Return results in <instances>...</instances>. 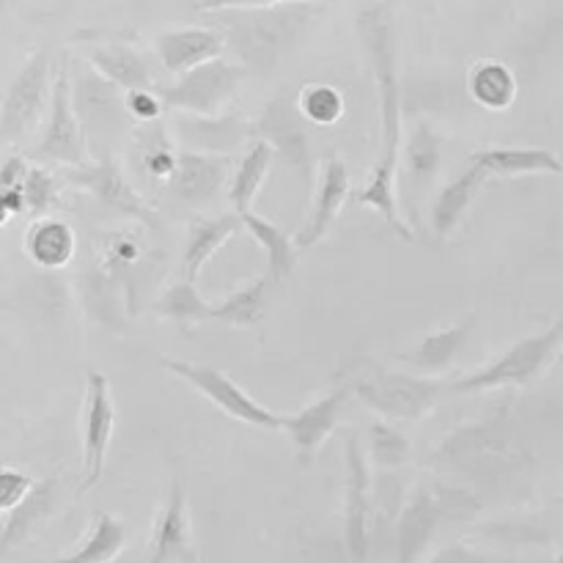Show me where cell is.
<instances>
[{"label":"cell","mask_w":563,"mask_h":563,"mask_svg":"<svg viewBox=\"0 0 563 563\" xmlns=\"http://www.w3.org/2000/svg\"><path fill=\"white\" fill-rule=\"evenodd\" d=\"M363 44L368 47L374 80L379 91V121H383V148H379L377 165L372 168L366 185L355 190V201L361 207L374 209L385 218L390 231L410 242V225L401 220L399 201H396V168H399V137H401V80L399 60H396V33L394 16L388 3L372 0L357 14Z\"/></svg>","instance_id":"cell-1"},{"label":"cell","mask_w":563,"mask_h":563,"mask_svg":"<svg viewBox=\"0 0 563 563\" xmlns=\"http://www.w3.org/2000/svg\"><path fill=\"white\" fill-rule=\"evenodd\" d=\"M322 3H280L267 9H223L218 14V31L225 47L236 49L242 69L267 75L286 53L306 36L317 22Z\"/></svg>","instance_id":"cell-2"},{"label":"cell","mask_w":563,"mask_h":563,"mask_svg":"<svg viewBox=\"0 0 563 563\" xmlns=\"http://www.w3.org/2000/svg\"><path fill=\"white\" fill-rule=\"evenodd\" d=\"M432 460L471 478H498L526 465L528 445L522 443L511 421L493 418L462 427L440 443Z\"/></svg>","instance_id":"cell-3"},{"label":"cell","mask_w":563,"mask_h":563,"mask_svg":"<svg viewBox=\"0 0 563 563\" xmlns=\"http://www.w3.org/2000/svg\"><path fill=\"white\" fill-rule=\"evenodd\" d=\"M563 350V322L555 319L550 330L528 339L517 341L515 346L495 357L478 372L467 374V377L456 379L449 385V390L456 394H482V390H498V388H522L531 385L533 379L542 377L555 361H559Z\"/></svg>","instance_id":"cell-4"},{"label":"cell","mask_w":563,"mask_h":563,"mask_svg":"<svg viewBox=\"0 0 563 563\" xmlns=\"http://www.w3.org/2000/svg\"><path fill=\"white\" fill-rule=\"evenodd\" d=\"M445 390L449 385L440 379L385 372L377 366L363 368L350 383V394H355L368 410H374L385 421H421L427 412L434 410Z\"/></svg>","instance_id":"cell-5"},{"label":"cell","mask_w":563,"mask_h":563,"mask_svg":"<svg viewBox=\"0 0 563 563\" xmlns=\"http://www.w3.org/2000/svg\"><path fill=\"white\" fill-rule=\"evenodd\" d=\"M71 102H75L77 121L82 126L88 157L91 154H102L99 163L102 159H115L113 146L126 132V119H130L119 88L91 69L88 75L80 77L77 91L71 88Z\"/></svg>","instance_id":"cell-6"},{"label":"cell","mask_w":563,"mask_h":563,"mask_svg":"<svg viewBox=\"0 0 563 563\" xmlns=\"http://www.w3.org/2000/svg\"><path fill=\"white\" fill-rule=\"evenodd\" d=\"M242 77H245V69L240 64H231L218 55L179 75L174 86L163 88L159 102L163 108L192 113L198 119H218L220 110L234 99Z\"/></svg>","instance_id":"cell-7"},{"label":"cell","mask_w":563,"mask_h":563,"mask_svg":"<svg viewBox=\"0 0 563 563\" xmlns=\"http://www.w3.org/2000/svg\"><path fill=\"white\" fill-rule=\"evenodd\" d=\"M49 71H53L49 49H36L16 71L0 102V148L25 141L36 130L49 102Z\"/></svg>","instance_id":"cell-8"},{"label":"cell","mask_w":563,"mask_h":563,"mask_svg":"<svg viewBox=\"0 0 563 563\" xmlns=\"http://www.w3.org/2000/svg\"><path fill=\"white\" fill-rule=\"evenodd\" d=\"M163 368H168L170 374H176L179 379H185L187 385L198 390L201 396H207L214 407L225 412L229 418H236V421L247 423V427L256 429H269V432H278L284 429V416L267 410L264 405H258L251 394L240 388L229 374H223L220 368L212 366H196V363L185 361H170V357H163Z\"/></svg>","instance_id":"cell-9"},{"label":"cell","mask_w":563,"mask_h":563,"mask_svg":"<svg viewBox=\"0 0 563 563\" xmlns=\"http://www.w3.org/2000/svg\"><path fill=\"white\" fill-rule=\"evenodd\" d=\"M36 159L69 165V168H80V165H88V159H91L88 157L86 137H82V126L77 121L75 102H71V80L66 60L60 64L53 91H49L47 126H44L42 143L36 148Z\"/></svg>","instance_id":"cell-10"},{"label":"cell","mask_w":563,"mask_h":563,"mask_svg":"<svg viewBox=\"0 0 563 563\" xmlns=\"http://www.w3.org/2000/svg\"><path fill=\"white\" fill-rule=\"evenodd\" d=\"M115 429V405L110 383L102 372L91 368L86 383V407H82V478L80 495L97 487L104 476L110 440Z\"/></svg>","instance_id":"cell-11"},{"label":"cell","mask_w":563,"mask_h":563,"mask_svg":"<svg viewBox=\"0 0 563 563\" xmlns=\"http://www.w3.org/2000/svg\"><path fill=\"white\" fill-rule=\"evenodd\" d=\"M467 495L462 489L451 493V489H418L416 498L405 506L399 520V531H396V559L399 563H418L432 544L434 533H438L440 522L451 515V509L460 511Z\"/></svg>","instance_id":"cell-12"},{"label":"cell","mask_w":563,"mask_h":563,"mask_svg":"<svg viewBox=\"0 0 563 563\" xmlns=\"http://www.w3.org/2000/svg\"><path fill=\"white\" fill-rule=\"evenodd\" d=\"M66 179L80 190L91 192L102 207L113 209V212L124 214V218L141 220V223L154 225L157 214L154 209L137 196L135 187L126 181L124 170H121L119 159H102V163H88L80 168H71Z\"/></svg>","instance_id":"cell-13"},{"label":"cell","mask_w":563,"mask_h":563,"mask_svg":"<svg viewBox=\"0 0 563 563\" xmlns=\"http://www.w3.org/2000/svg\"><path fill=\"white\" fill-rule=\"evenodd\" d=\"M346 399H350V385H339L319 401L302 407L300 412L284 416V432L295 443L297 460L311 462L317 451L328 443L330 434L339 429Z\"/></svg>","instance_id":"cell-14"},{"label":"cell","mask_w":563,"mask_h":563,"mask_svg":"<svg viewBox=\"0 0 563 563\" xmlns=\"http://www.w3.org/2000/svg\"><path fill=\"white\" fill-rule=\"evenodd\" d=\"M229 157H220L214 152H181L176 154L174 174L168 176L170 192L187 207H203L220 196L229 181Z\"/></svg>","instance_id":"cell-15"},{"label":"cell","mask_w":563,"mask_h":563,"mask_svg":"<svg viewBox=\"0 0 563 563\" xmlns=\"http://www.w3.org/2000/svg\"><path fill=\"white\" fill-rule=\"evenodd\" d=\"M368 473L366 454L357 438L346 440V548L352 563H368Z\"/></svg>","instance_id":"cell-16"},{"label":"cell","mask_w":563,"mask_h":563,"mask_svg":"<svg viewBox=\"0 0 563 563\" xmlns=\"http://www.w3.org/2000/svg\"><path fill=\"white\" fill-rule=\"evenodd\" d=\"M192 528H190V500H187L185 482L179 476L170 484L168 500L154 526L152 563H192Z\"/></svg>","instance_id":"cell-17"},{"label":"cell","mask_w":563,"mask_h":563,"mask_svg":"<svg viewBox=\"0 0 563 563\" xmlns=\"http://www.w3.org/2000/svg\"><path fill=\"white\" fill-rule=\"evenodd\" d=\"M346 198H350V168H346L344 159L333 152L328 157V163H324L322 181H319V190L317 196H313L311 214H308L306 225L297 231L295 245L313 247L319 240H324L330 225L335 223V218H339L341 209H344Z\"/></svg>","instance_id":"cell-18"},{"label":"cell","mask_w":563,"mask_h":563,"mask_svg":"<svg viewBox=\"0 0 563 563\" xmlns=\"http://www.w3.org/2000/svg\"><path fill=\"white\" fill-rule=\"evenodd\" d=\"M154 49L165 71L179 77L192 66L223 55L225 42L218 27H174V31L159 33Z\"/></svg>","instance_id":"cell-19"},{"label":"cell","mask_w":563,"mask_h":563,"mask_svg":"<svg viewBox=\"0 0 563 563\" xmlns=\"http://www.w3.org/2000/svg\"><path fill=\"white\" fill-rule=\"evenodd\" d=\"M440 174V141L432 126L418 124L405 152V201L418 212V203L429 196Z\"/></svg>","instance_id":"cell-20"},{"label":"cell","mask_w":563,"mask_h":563,"mask_svg":"<svg viewBox=\"0 0 563 563\" xmlns=\"http://www.w3.org/2000/svg\"><path fill=\"white\" fill-rule=\"evenodd\" d=\"M55 509V482L53 478H44V482H33L31 493L20 500L5 520V526L0 528V559L9 555L11 550H16L20 544H25L38 528L47 522V517Z\"/></svg>","instance_id":"cell-21"},{"label":"cell","mask_w":563,"mask_h":563,"mask_svg":"<svg viewBox=\"0 0 563 563\" xmlns=\"http://www.w3.org/2000/svg\"><path fill=\"white\" fill-rule=\"evenodd\" d=\"M91 69L124 91H152V69L146 58L130 44H99L88 49Z\"/></svg>","instance_id":"cell-22"},{"label":"cell","mask_w":563,"mask_h":563,"mask_svg":"<svg viewBox=\"0 0 563 563\" xmlns=\"http://www.w3.org/2000/svg\"><path fill=\"white\" fill-rule=\"evenodd\" d=\"M489 176L484 174L478 165L471 163V168L465 174L456 176L454 181L440 190L438 201L432 203V231L438 236H449L460 229L462 218L467 214L471 203L476 201V196L482 192V187L487 185Z\"/></svg>","instance_id":"cell-23"},{"label":"cell","mask_w":563,"mask_h":563,"mask_svg":"<svg viewBox=\"0 0 563 563\" xmlns=\"http://www.w3.org/2000/svg\"><path fill=\"white\" fill-rule=\"evenodd\" d=\"M473 165L487 176H528V174H563L559 154L550 148H484L471 157Z\"/></svg>","instance_id":"cell-24"},{"label":"cell","mask_w":563,"mask_h":563,"mask_svg":"<svg viewBox=\"0 0 563 563\" xmlns=\"http://www.w3.org/2000/svg\"><path fill=\"white\" fill-rule=\"evenodd\" d=\"M240 214H220V218H207L192 223L190 234H187L185 258H181V269H185V280L196 284L201 275L203 264L240 231Z\"/></svg>","instance_id":"cell-25"},{"label":"cell","mask_w":563,"mask_h":563,"mask_svg":"<svg viewBox=\"0 0 563 563\" xmlns=\"http://www.w3.org/2000/svg\"><path fill=\"white\" fill-rule=\"evenodd\" d=\"M75 231L66 220L42 218L27 229L25 253L42 269H60L75 256Z\"/></svg>","instance_id":"cell-26"},{"label":"cell","mask_w":563,"mask_h":563,"mask_svg":"<svg viewBox=\"0 0 563 563\" xmlns=\"http://www.w3.org/2000/svg\"><path fill=\"white\" fill-rule=\"evenodd\" d=\"M240 223L242 229H247L256 236V242L264 247V253H267V280L280 284V280L289 278V275L295 273L297 251H300V247L295 245V240H291L278 223H273V220L262 218V214L256 212H242Z\"/></svg>","instance_id":"cell-27"},{"label":"cell","mask_w":563,"mask_h":563,"mask_svg":"<svg viewBox=\"0 0 563 563\" xmlns=\"http://www.w3.org/2000/svg\"><path fill=\"white\" fill-rule=\"evenodd\" d=\"M467 86H471V97L487 110H509L520 91V82H517L511 66L495 58L478 60L471 69Z\"/></svg>","instance_id":"cell-28"},{"label":"cell","mask_w":563,"mask_h":563,"mask_svg":"<svg viewBox=\"0 0 563 563\" xmlns=\"http://www.w3.org/2000/svg\"><path fill=\"white\" fill-rule=\"evenodd\" d=\"M471 330H473V319H465V322L451 324V328L445 330H438V333L427 335V339H423L421 344L405 357V361L423 374L443 372V368H449L451 363H454V357L462 352Z\"/></svg>","instance_id":"cell-29"},{"label":"cell","mask_w":563,"mask_h":563,"mask_svg":"<svg viewBox=\"0 0 563 563\" xmlns=\"http://www.w3.org/2000/svg\"><path fill=\"white\" fill-rule=\"evenodd\" d=\"M273 146L267 141H256L247 148L245 157L236 165L234 176H231V203H234V212H251L253 201H256L258 190H262L264 179L269 174V165H273Z\"/></svg>","instance_id":"cell-30"},{"label":"cell","mask_w":563,"mask_h":563,"mask_svg":"<svg viewBox=\"0 0 563 563\" xmlns=\"http://www.w3.org/2000/svg\"><path fill=\"white\" fill-rule=\"evenodd\" d=\"M124 544L126 528L113 515H99L86 542L55 563H110L124 550Z\"/></svg>","instance_id":"cell-31"},{"label":"cell","mask_w":563,"mask_h":563,"mask_svg":"<svg viewBox=\"0 0 563 563\" xmlns=\"http://www.w3.org/2000/svg\"><path fill=\"white\" fill-rule=\"evenodd\" d=\"M264 313H267V278L253 280V284L231 291L218 306H212V322L251 328V324L262 322Z\"/></svg>","instance_id":"cell-32"},{"label":"cell","mask_w":563,"mask_h":563,"mask_svg":"<svg viewBox=\"0 0 563 563\" xmlns=\"http://www.w3.org/2000/svg\"><path fill=\"white\" fill-rule=\"evenodd\" d=\"M154 311H157L159 317L170 319V322L181 324V328L212 322V302L203 300V297L198 295L196 284H190V280L185 278H181L179 284L170 286V289L159 297Z\"/></svg>","instance_id":"cell-33"},{"label":"cell","mask_w":563,"mask_h":563,"mask_svg":"<svg viewBox=\"0 0 563 563\" xmlns=\"http://www.w3.org/2000/svg\"><path fill=\"white\" fill-rule=\"evenodd\" d=\"M262 130L264 135L262 141H267L269 146L280 148L284 154H289L291 157V146H295V154L297 148H302V143H306V132H302L300 126V115H297L295 108H289L286 102H275L273 108L264 113V121H262Z\"/></svg>","instance_id":"cell-34"},{"label":"cell","mask_w":563,"mask_h":563,"mask_svg":"<svg viewBox=\"0 0 563 563\" xmlns=\"http://www.w3.org/2000/svg\"><path fill=\"white\" fill-rule=\"evenodd\" d=\"M344 110L346 102L344 97H341L339 88L322 86V82H319V86H308L306 91L300 93V102H297V113L319 126L339 124Z\"/></svg>","instance_id":"cell-35"},{"label":"cell","mask_w":563,"mask_h":563,"mask_svg":"<svg viewBox=\"0 0 563 563\" xmlns=\"http://www.w3.org/2000/svg\"><path fill=\"white\" fill-rule=\"evenodd\" d=\"M368 454L379 471H396L410 460V440L390 423H374L368 432Z\"/></svg>","instance_id":"cell-36"},{"label":"cell","mask_w":563,"mask_h":563,"mask_svg":"<svg viewBox=\"0 0 563 563\" xmlns=\"http://www.w3.org/2000/svg\"><path fill=\"white\" fill-rule=\"evenodd\" d=\"M22 203L31 212H44L49 203L58 196V187H55V179L49 170L44 168H27L25 181H22Z\"/></svg>","instance_id":"cell-37"},{"label":"cell","mask_w":563,"mask_h":563,"mask_svg":"<svg viewBox=\"0 0 563 563\" xmlns=\"http://www.w3.org/2000/svg\"><path fill=\"white\" fill-rule=\"evenodd\" d=\"M33 487V478L11 467H0V511H11Z\"/></svg>","instance_id":"cell-38"},{"label":"cell","mask_w":563,"mask_h":563,"mask_svg":"<svg viewBox=\"0 0 563 563\" xmlns=\"http://www.w3.org/2000/svg\"><path fill=\"white\" fill-rule=\"evenodd\" d=\"M124 108L130 113V119L137 121H154L163 113V102H159L157 93L152 91H126Z\"/></svg>","instance_id":"cell-39"},{"label":"cell","mask_w":563,"mask_h":563,"mask_svg":"<svg viewBox=\"0 0 563 563\" xmlns=\"http://www.w3.org/2000/svg\"><path fill=\"white\" fill-rule=\"evenodd\" d=\"M143 163H146V170L152 179H168L174 174L176 154L165 143H152L146 148V154H143Z\"/></svg>","instance_id":"cell-40"},{"label":"cell","mask_w":563,"mask_h":563,"mask_svg":"<svg viewBox=\"0 0 563 563\" xmlns=\"http://www.w3.org/2000/svg\"><path fill=\"white\" fill-rule=\"evenodd\" d=\"M280 3H335V0H203L198 11H223V9H267V5Z\"/></svg>","instance_id":"cell-41"},{"label":"cell","mask_w":563,"mask_h":563,"mask_svg":"<svg viewBox=\"0 0 563 563\" xmlns=\"http://www.w3.org/2000/svg\"><path fill=\"white\" fill-rule=\"evenodd\" d=\"M27 176V165L22 157H9L3 165H0V190L3 192H20L22 190V181ZM22 196V192H20Z\"/></svg>","instance_id":"cell-42"},{"label":"cell","mask_w":563,"mask_h":563,"mask_svg":"<svg viewBox=\"0 0 563 563\" xmlns=\"http://www.w3.org/2000/svg\"><path fill=\"white\" fill-rule=\"evenodd\" d=\"M432 563H487L482 555H476L473 550H467L465 544H454V548H445L443 553H438Z\"/></svg>","instance_id":"cell-43"},{"label":"cell","mask_w":563,"mask_h":563,"mask_svg":"<svg viewBox=\"0 0 563 563\" xmlns=\"http://www.w3.org/2000/svg\"><path fill=\"white\" fill-rule=\"evenodd\" d=\"M9 218H11V207H9V201H5V192L0 190V229L9 223Z\"/></svg>","instance_id":"cell-44"},{"label":"cell","mask_w":563,"mask_h":563,"mask_svg":"<svg viewBox=\"0 0 563 563\" xmlns=\"http://www.w3.org/2000/svg\"><path fill=\"white\" fill-rule=\"evenodd\" d=\"M9 5V0H0V14H3V9Z\"/></svg>","instance_id":"cell-45"},{"label":"cell","mask_w":563,"mask_h":563,"mask_svg":"<svg viewBox=\"0 0 563 563\" xmlns=\"http://www.w3.org/2000/svg\"><path fill=\"white\" fill-rule=\"evenodd\" d=\"M368 3H372V0H368Z\"/></svg>","instance_id":"cell-46"}]
</instances>
